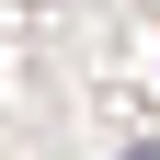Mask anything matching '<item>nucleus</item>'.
Instances as JSON below:
<instances>
[{
	"label": "nucleus",
	"instance_id": "f257e3e1",
	"mask_svg": "<svg viewBox=\"0 0 160 160\" xmlns=\"http://www.w3.org/2000/svg\"><path fill=\"white\" fill-rule=\"evenodd\" d=\"M126 160H160V137H137V149H126Z\"/></svg>",
	"mask_w": 160,
	"mask_h": 160
}]
</instances>
